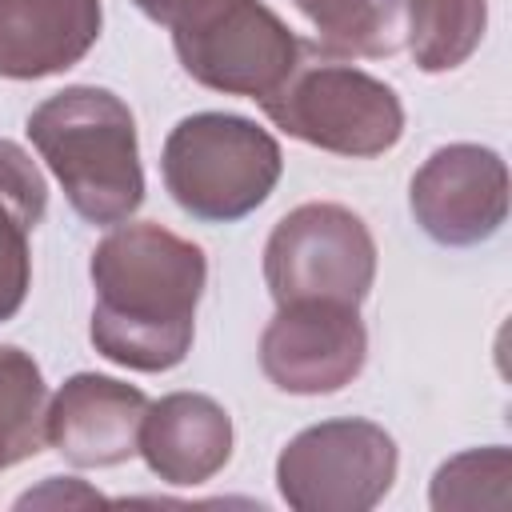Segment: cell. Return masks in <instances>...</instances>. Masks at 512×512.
Instances as JSON below:
<instances>
[{"label":"cell","instance_id":"cell-1","mask_svg":"<svg viewBox=\"0 0 512 512\" xmlns=\"http://www.w3.org/2000/svg\"><path fill=\"white\" fill-rule=\"evenodd\" d=\"M204 252L160 224H120L92 252V344L136 372L188 356L204 292Z\"/></svg>","mask_w":512,"mask_h":512},{"label":"cell","instance_id":"cell-2","mask_svg":"<svg viewBox=\"0 0 512 512\" xmlns=\"http://www.w3.org/2000/svg\"><path fill=\"white\" fill-rule=\"evenodd\" d=\"M28 136L84 220L120 224L140 208L136 120L116 92L92 84L64 88L28 116Z\"/></svg>","mask_w":512,"mask_h":512},{"label":"cell","instance_id":"cell-3","mask_svg":"<svg viewBox=\"0 0 512 512\" xmlns=\"http://www.w3.org/2000/svg\"><path fill=\"white\" fill-rule=\"evenodd\" d=\"M280 180V144L244 116L200 112L164 144V184L196 220H240Z\"/></svg>","mask_w":512,"mask_h":512},{"label":"cell","instance_id":"cell-4","mask_svg":"<svg viewBox=\"0 0 512 512\" xmlns=\"http://www.w3.org/2000/svg\"><path fill=\"white\" fill-rule=\"evenodd\" d=\"M260 104L288 136L340 156H380L404 132V108L384 80L316 56L308 44L292 76Z\"/></svg>","mask_w":512,"mask_h":512},{"label":"cell","instance_id":"cell-5","mask_svg":"<svg viewBox=\"0 0 512 512\" xmlns=\"http://www.w3.org/2000/svg\"><path fill=\"white\" fill-rule=\"evenodd\" d=\"M264 280L276 304L336 300L360 308L376 280L372 232L340 204H300L268 236Z\"/></svg>","mask_w":512,"mask_h":512},{"label":"cell","instance_id":"cell-6","mask_svg":"<svg viewBox=\"0 0 512 512\" xmlns=\"http://www.w3.org/2000/svg\"><path fill=\"white\" fill-rule=\"evenodd\" d=\"M396 480V444L372 420L304 428L276 460L280 496L300 512L372 508Z\"/></svg>","mask_w":512,"mask_h":512},{"label":"cell","instance_id":"cell-7","mask_svg":"<svg viewBox=\"0 0 512 512\" xmlns=\"http://www.w3.org/2000/svg\"><path fill=\"white\" fill-rule=\"evenodd\" d=\"M188 76L208 88L264 100L300 64L304 44L260 0H224L172 32Z\"/></svg>","mask_w":512,"mask_h":512},{"label":"cell","instance_id":"cell-8","mask_svg":"<svg viewBox=\"0 0 512 512\" xmlns=\"http://www.w3.org/2000/svg\"><path fill=\"white\" fill-rule=\"evenodd\" d=\"M368 336L356 304L292 300L280 304L260 340L264 376L280 392L320 396L344 388L364 368Z\"/></svg>","mask_w":512,"mask_h":512},{"label":"cell","instance_id":"cell-9","mask_svg":"<svg viewBox=\"0 0 512 512\" xmlns=\"http://www.w3.org/2000/svg\"><path fill=\"white\" fill-rule=\"evenodd\" d=\"M412 216L436 244H480L508 216V168L492 148L448 144L412 176Z\"/></svg>","mask_w":512,"mask_h":512},{"label":"cell","instance_id":"cell-10","mask_svg":"<svg viewBox=\"0 0 512 512\" xmlns=\"http://www.w3.org/2000/svg\"><path fill=\"white\" fill-rule=\"evenodd\" d=\"M144 412L140 388L80 372L48 400V444L80 468H108L140 452Z\"/></svg>","mask_w":512,"mask_h":512},{"label":"cell","instance_id":"cell-11","mask_svg":"<svg viewBox=\"0 0 512 512\" xmlns=\"http://www.w3.org/2000/svg\"><path fill=\"white\" fill-rule=\"evenodd\" d=\"M100 36V0H0V76L72 68Z\"/></svg>","mask_w":512,"mask_h":512},{"label":"cell","instance_id":"cell-12","mask_svg":"<svg viewBox=\"0 0 512 512\" xmlns=\"http://www.w3.org/2000/svg\"><path fill=\"white\" fill-rule=\"evenodd\" d=\"M140 452L160 480L204 484L232 456V420L200 392H172L148 404L140 420Z\"/></svg>","mask_w":512,"mask_h":512},{"label":"cell","instance_id":"cell-13","mask_svg":"<svg viewBox=\"0 0 512 512\" xmlns=\"http://www.w3.org/2000/svg\"><path fill=\"white\" fill-rule=\"evenodd\" d=\"M328 52L392 56L408 44L416 0H292Z\"/></svg>","mask_w":512,"mask_h":512},{"label":"cell","instance_id":"cell-14","mask_svg":"<svg viewBox=\"0 0 512 512\" xmlns=\"http://www.w3.org/2000/svg\"><path fill=\"white\" fill-rule=\"evenodd\" d=\"M48 444V388L36 360L0 344V468L36 456Z\"/></svg>","mask_w":512,"mask_h":512},{"label":"cell","instance_id":"cell-15","mask_svg":"<svg viewBox=\"0 0 512 512\" xmlns=\"http://www.w3.org/2000/svg\"><path fill=\"white\" fill-rule=\"evenodd\" d=\"M488 24L484 0H416L412 12V56L424 72H448L472 56Z\"/></svg>","mask_w":512,"mask_h":512},{"label":"cell","instance_id":"cell-16","mask_svg":"<svg viewBox=\"0 0 512 512\" xmlns=\"http://www.w3.org/2000/svg\"><path fill=\"white\" fill-rule=\"evenodd\" d=\"M508 448H476L448 460L432 480V508H508Z\"/></svg>","mask_w":512,"mask_h":512},{"label":"cell","instance_id":"cell-17","mask_svg":"<svg viewBox=\"0 0 512 512\" xmlns=\"http://www.w3.org/2000/svg\"><path fill=\"white\" fill-rule=\"evenodd\" d=\"M0 200L28 224L36 228L44 220V208H48V184L40 176V168L32 164V156L12 144V140H0Z\"/></svg>","mask_w":512,"mask_h":512},{"label":"cell","instance_id":"cell-18","mask_svg":"<svg viewBox=\"0 0 512 512\" xmlns=\"http://www.w3.org/2000/svg\"><path fill=\"white\" fill-rule=\"evenodd\" d=\"M28 232L32 228L0 200V320H8L28 296V280H32Z\"/></svg>","mask_w":512,"mask_h":512},{"label":"cell","instance_id":"cell-19","mask_svg":"<svg viewBox=\"0 0 512 512\" xmlns=\"http://www.w3.org/2000/svg\"><path fill=\"white\" fill-rule=\"evenodd\" d=\"M220 0H136V8L144 12V16H152L156 24H164V28H184V24H192L196 16H204L208 8H216Z\"/></svg>","mask_w":512,"mask_h":512},{"label":"cell","instance_id":"cell-20","mask_svg":"<svg viewBox=\"0 0 512 512\" xmlns=\"http://www.w3.org/2000/svg\"><path fill=\"white\" fill-rule=\"evenodd\" d=\"M32 504H104V496L100 492H92V488H80V480H48L44 488H36V492H24L20 500H16V508H32Z\"/></svg>","mask_w":512,"mask_h":512}]
</instances>
